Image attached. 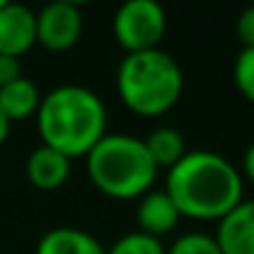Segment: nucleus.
<instances>
[{
	"label": "nucleus",
	"mask_w": 254,
	"mask_h": 254,
	"mask_svg": "<svg viewBox=\"0 0 254 254\" xmlns=\"http://www.w3.org/2000/svg\"><path fill=\"white\" fill-rule=\"evenodd\" d=\"M165 192L175 202L180 217L219 222L244 199V180L224 155L187 150V155L167 170Z\"/></svg>",
	"instance_id": "f257e3e1"
},
{
	"label": "nucleus",
	"mask_w": 254,
	"mask_h": 254,
	"mask_svg": "<svg viewBox=\"0 0 254 254\" xmlns=\"http://www.w3.org/2000/svg\"><path fill=\"white\" fill-rule=\"evenodd\" d=\"M38 135L43 145L65 157H85L107 135V107L97 92L85 85H58L43 95Z\"/></svg>",
	"instance_id": "f03ea898"
},
{
	"label": "nucleus",
	"mask_w": 254,
	"mask_h": 254,
	"mask_svg": "<svg viewBox=\"0 0 254 254\" xmlns=\"http://www.w3.org/2000/svg\"><path fill=\"white\" fill-rule=\"evenodd\" d=\"M115 85L127 110L142 117H160L180 102L185 75L170 53L155 48L125 55L117 65Z\"/></svg>",
	"instance_id": "7ed1b4c3"
},
{
	"label": "nucleus",
	"mask_w": 254,
	"mask_h": 254,
	"mask_svg": "<svg viewBox=\"0 0 254 254\" xmlns=\"http://www.w3.org/2000/svg\"><path fill=\"white\" fill-rule=\"evenodd\" d=\"M85 167L90 182L112 199H140L160 172L140 137L120 132H107L85 155Z\"/></svg>",
	"instance_id": "20e7f679"
},
{
	"label": "nucleus",
	"mask_w": 254,
	"mask_h": 254,
	"mask_svg": "<svg viewBox=\"0 0 254 254\" xmlns=\"http://www.w3.org/2000/svg\"><path fill=\"white\" fill-rule=\"evenodd\" d=\"M165 30L167 15L165 8L155 0H127L115 10L112 18V35L125 55L160 48Z\"/></svg>",
	"instance_id": "39448f33"
},
{
	"label": "nucleus",
	"mask_w": 254,
	"mask_h": 254,
	"mask_svg": "<svg viewBox=\"0 0 254 254\" xmlns=\"http://www.w3.org/2000/svg\"><path fill=\"white\" fill-rule=\"evenodd\" d=\"M38 25V45L50 53H65L75 48L82 38V10L70 0H55L35 13Z\"/></svg>",
	"instance_id": "423d86ee"
},
{
	"label": "nucleus",
	"mask_w": 254,
	"mask_h": 254,
	"mask_svg": "<svg viewBox=\"0 0 254 254\" xmlns=\"http://www.w3.org/2000/svg\"><path fill=\"white\" fill-rule=\"evenodd\" d=\"M33 45H38L35 13L23 3L0 5V55L23 58Z\"/></svg>",
	"instance_id": "0eeeda50"
},
{
	"label": "nucleus",
	"mask_w": 254,
	"mask_h": 254,
	"mask_svg": "<svg viewBox=\"0 0 254 254\" xmlns=\"http://www.w3.org/2000/svg\"><path fill=\"white\" fill-rule=\"evenodd\" d=\"M222 254H254V199H242L217 222L214 234Z\"/></svg>",
	"instance_id": "6e6552de"
},
{
	"label": "nucleus",
	"mask_w": 254,
	"mask_h": 254,
	"mask_svg": "<svg viewBox=\"0 0 254 254\" xmlns=\"http://www.w3.org/2000/svg\"><path fill=\"white\" fill-rule=\"evenodd\" d=\"M70 167H72L70 157H65L63 152H58V150H53L48 145H40V147H35L28 155L25 177H28V182L35 190L53 192V190H58V187H63L67 182Z\"/></svg>",
	"instance_id": "1a4fd4ad"
},
{
	"label": "nucleus",
	"mask_w": 254,
	"mask_h": 254,
	"mask_svg": "<svg viewBox=\"0 0 254 254\" xmlns=\"http://www.w3.org/2000/svg\"><path fill=\"white\" fill-rule=\"evenodd\" d=\"M135 217H137V227H140L137 232H145V234L157 237V239L170 234L177 227V222L182 219L177 207H175V202L170 199V194L165 190L145 192L140 197V202H137Z\"/></svg>",
	"instance_id": "9d476101"
},
{
	"label": "nucleus",
	"mask_w": 254,
	"mask_h": 254,
	"mask_svg": "<svg viewBox=\"0 0 254 254\" xmlns=\"http://www.w3.org/2000/svg\"><path fill=\"white\" fill-rule=\"evenodd\" d=\"M35 254H107V249L85 229L53 227L38 239Z\"/></svg>",
	"instance_id": "9b49d317"
},
{
	"label": "nucleus",
	"mask_w": 254,
	"mask_h": 254,
	"mask_svg": "<svg viewBox=\"0 0 254 254\" xmlns=\"http://www.w3.org/2000/svg\"><path fill=\"white\" fill-rule=\"evenodd\" d=\"M40 100H43V95H40L38 85L25 75L10 85L0 87V112L5 115V120L10 125L33 117L40 107Z\"/></svg>",
	"instance_id": "f8f14e48"
},
{
	"label": "nucleus",
	"mask_w": 254,
	"mask_h": 254,
	"mask_svg": "<svg viewBox=\"0 0 254 254\" xmlns=\"http://www.w3.org/2000/svg\"><path fill=\"white\" fill-rule=\"evenodd\" d=\"M142 142H145L152 162L157 165V170H162V167L170 170L187 155L185 137H182L180 130H175V127H157V130H152Z\"/></svg>",
	"instance_id": "ddd939ff"
},
{
	"label": "nucleus",
	"mask_w": 254,
	"mask_h": 254,
	"mask_svg": "<svg viewBox=\"0 0 254 254\" xmlns=\"http://www.w3.org/2000/svg\"><path fill=\"white\" fill-rule=\"evenodd\" d=\"M107 254H167V247L157 237H150L145 232H130L120 237L107 249Z\"/></svg>",
	"instance_id": "4468645a"
},
{
	"label": "nucleus",
	"mask_w": 254,
	"mask_h": 254,
	"mask_svg": "<svg viewBox=\"0 0 254 254\" xmlns=\"http://www.w3.org/2000/svg\"><path fill=\"white\" fill-rule=\"evenodd\" d=\"M167 254H222V249H219L214 234L187 232L167 247Z\"/></svg>",
	"instance_id": "2eb2a0df"
},
{
	"label": "nucleus",
	"mask_w": 254,
	"mask_h": 254,
	"mask_svg": "<svg viewBox=\"0 0 254 254\" xmlns=\"http://www.w3.org/2000/svg\"><path fill=\"white\" fill-rule=\"evenodd\" d=\"M234 85L247 102L254 105V48L242 50L234 60Z\"/></svg>",
	"instance_id": "dca6fc26"
},
{
	"label": "nucleus",
	"mask_w": 254,
	"mask_h": 254,
	"mask_svg": "<svg viewBox=\"0 0 254 254\" xmlns=\"http://www.w3.org/2000/svg\"><path fill=\"white\" fill-rule=\"evenodd\" d=\"M234 30H237V38L242 43V50H252L254 48V5H249L239 13Z\"/></svg>",
	"instance_id": "f3484780"
},
{
	"label": "nucleus",
	"mask_w": 254,
	"mask_h": 254,
	"mask_svg": "<svg viewBox=\"0 0 254 254\" xmlns=\"http://www.w3.org/2000/svg\"><path fill=\"white\" fill-rule=\"evenodd\" d=\"M18 77H23V67H20V58H10V55H0V87L15 82Z\"/></svg>",
	"instance_id": "a211bd4d"
},
{
	"label": "nucleus",
	"mask_w": 254,
	"mask_h": 254,
	"mask_svg": "<svg viewBox=\"0 0 254 254\" xmlns=\"http://www.w3.org/2000/svg\"><path fill=\"white\" fill-rule=\"evenodd\" d=\"M242 180H249L252 185H254V142L244 150V155H242Z\"/></svg>",
	"instance_id": "6ab92c4d"
},
{
	"label": "nucleus",
	"mask_w": 254,
	"mask_h": 254,
	"mask_svg": "<svg viewBox=\"0 0 254 254\" xmlns=\"http://www.w3.org/2000/svg\"><path fill=\"white\" fill-rule=\"evenodd\" d=\"M8 135H10V122L5 120V115H3V112H0V147L5 145Z\"/></svg>",
	"instance_id": "aec40b11"
},
{
	"label": "nucleus",
	"mask_w": 254,
	"mask_h": 254,
	"mask_svg": "<svg viewBox=\"0 0 254 254\" xmlns=\"http://www.w3.org/2000/svg\"><path fill=\"white\" fill-rule=\"evenodd\" d=\"M3 3H5V0H0V5H3Z\"/></svg>",
	"instance_id": "412c9836"
}]
</instances>
